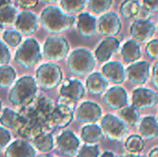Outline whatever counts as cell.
Returning a JSON list of instances; mask_svg holds the SVG:
<instances>
[{"mask_svg":"<svg viewBox=\"0 0 158 157\" xmlns=\"http://www.w3.org/2000/svg\"><path fill=\"white\" fill-rule=\"evenodd\" d=\"M40 23L49 33L59 34L69 30L76 22V17L66 13L57 6H47L40 14Z\"/></svg>","mask_w":158,"mask_h":157,"instance_id":"1","label":"cell"},{"mask_svg":"<svg viewBox=\"0 0 158 157\" xmlns=\"http://www.w3.org/2000/svg\"><path fill=\"white\" fill-rule=\"evenodd\" d=\"M38 90V84L31 76L20 78L8 94V100L15 105H25L32 101Z\"/></svg>","mask_w":158,"mask_h":157,"instance_id":"2","label":"cell"},{"mask_svg":"<svg viewBox=\"0 0 158 157\" xmlns=\"http://www.w3.org/2000/svg\"><path fill=\"white\" fill-rule=\"evenodd\" d=\"M95 66V56L86 48H77L70 53L68 58V67L70 73L76 77H84L90 74Z\"/></svg>","mask_w":158,"mask_h":157,"instance_id":"3","label":"cell"},{"mask_svg":"<svg viewBox=\"0 0 158 157\" xmlns=\"http://www.w3.org/2000/svg\"><path fill=\"white\" fill-rule=\"evenodd\" d=\"M43 57L39 42L34 38H27L18 47L15 61L24 68H30L38 64Z\"/></svg>","mask_w":158,"mask_h":157,"instance_id":"4","label":"cell"},{"mask_svg":"<svg viewBox=\"0 0 158 157\" xmlns=\"http://www.w3.org/2000/svg\"><path fill=\"white\" fill-rule=\"evenodd\" d=\"M62 70L55 63H44L36 70V81L39 86L45 90L56 88L62 81Z\"/></svg>","mask_w":158,"mask_h":157,"instance_id":"5","label":"cell"},{"mask_svg":"<svg viewBox=\"0 0 158 157\" xmlns=\"http://www.w3.org/2000/svg\"><path fill=\"white\" fill-rule=\"evenodd\" d=\"M68 40L59 34H53L46 38L44 43V56L51 61L63 60L69 52Z\"/></svg>","mask_w":158,"mask_h":157,"instance_id":"6","label":"cell"},{"mask_svg":"<svg viewBox=\"0 0 158 157\" xmlns=\"http://www.w3.org/2000/svg\"><path fill=\"white\" fill-rule=\"evenodd\" d=\"M74 102L61 96L57 106L51 113V124L58 129L67 127L73 119Z\"/></svg>","mask_w":158,"mask_h":157,"instance_id":"7","label":"cell"},{"mask_svg":"<svg viewBox=\"0 0 158 157\" xmlns=\"http://www.w3.org/2000/svg\"><path fill=\"white\" fill-rule=\"evenodd\" d=\"M122 28V22L118 13L107 11L97 19V31L104 37H115Z\"/></svg>","mask_w":158,"mask_h":157,"instance_id":"8","label":"cell"},{"mask_svg":"<svg viewBox=\"0 0 158 157\" xmlns=\"http://www.w3.org/2000/svg\"><path fill=\"white\" fill-rule=\"evenodd\" d=\"M118 12L126 19H151L153 13L138 0H123L118 7Z\"/></svg>","mask_w":158,"mask_h":157,"instance_id":"9","label":"cell"},{"mask_svg":"<svg viewBox=\"0 0 158 157\" xmlns=\"http://www.w3.org/2000/svg\"><path fill=\"white\" fill-rule=\"evenodd\" d=\"M102 130L112 141H120L128 132L127 125L113 115H106L101 122Z\"/></svg>","mask_w":158,"mask_h":157,"instance_id":"10","label":"cell"},{"mask_svg":"<svg viewBox=\"0 0 158 157\" xmlns=\"http://www.w3.org/2000/svg\"><path fill=\"white\" fill-rule=\"evenodd\" d=\"M156 31V24L151 19H138L134 20L130 28L132 39L139 43H144L154 36Z\"/></svg>","mask_w":158,"mask_h":157,"instance_id":"11","label":"cell"},{"mask_svg":"<svg viewBox=\"0 0 158 157\" xmlns=\"http://www.w3.org/2000/svg\"><path fill=\"white\" fill-rule=\"evenodd\" d=\"M39 24L40 19L35 13L30 10H23L19 12L15 23V27L19 32L29 36L37 31Z\"/></svg>","mask_w":158,"mask_h":157,"instance_id":"12","label":"cell"},{"mask_svg":"<svg viewBox=\"0 0 158 157\" xmlns=\"http://www.w3.org/2000/svg\"><path fill=\"white\" fill-rule=\"evenodd\" d=\"M57 149L64 156L73 157L77 155L80 147V141L70 130L63 131L56 140Z\"/></svg>","mask_w":158,"mask_h":157,"instance_id":"13","label":"cell"},{"mask_svg":"<svg viewBox=\"0 0 158 157\" xmlns=\"http://www.w3.org/2000/svg\"><path fill=\"white\" fill-rule=\"evenodd\" d=\"M158 103V93L147 88H138L132 93V106L136 109H146Z\"/></svg>","mask_w":158,"mask_h":157,"instance_id":"14","label":"cell"},{"mask_svg":"<svg viewBox=\"0 0 158 157\" xmlns=\"http://www.w3.org/2000/svg\"><path fill=\"white\" fill-rule=\"evenodd\" d=\"M76 25L81 36L92 37L97 31V18L90 12H81L76 17Z\"/></svg>","mask_w":158,"mask_h":157,"instance_id":"15","label":"cell"},{"mask_svg":"<svg viewBox=\"0 0 158 157\" xmlns=\"http://www.w3.org/2000/svg\"><path fill=\"white\" fill-rule=\"evenodd\" d=\"M101 107L94 102H84L77 109L76 118L81 123H94L101 118Z\"/></svg>","mask_w":158,"mask_h":157,"instance_id":"16","label":"cell"},{"mask_svg":"<svg viewBox=\"0 0 158 157\" xmlns=\"http://www.w3.org/2000/svg\"><path fill=\"white\" fill-rule=\"evenodd\" d=\"M126 73L134 84H143L149 79L150 64L146 61L135 62L128 67Z\"/></svg>","mask_w":158,"mask_h":157,"instance_id":"17","label":"cell"},{"mask_svg":"<svg viewBox=\"0 0 158 157\" xmlns=\"http://www.w3.org/2000/svg\"><path fill=\"white\" fill-rule=\"evenodd\" d=\"M120 46L118 39L116 37H106L101 41L95 49L94 56L100 62H106L111 56L116 53Z\"/></svg>","mask_w":158,"mask_h":157,"instance_id":"18","label":"cell"},{"mask_svg":"<svg viewBox=\"0 0 158 157\" xmlns=\"http://www.w3.org/2000/svg\"><path fill=\"white\" fill-rule=\"evenodd\" d=\"M84 94V86L78 80L68 79L62 83V86L60 88V95L71 100L74 103L81 100Z\"/></svg>","mask_w":158,"mask_h":157,"instance_id":"19","label":"cell"},{"mask_svg":"<svg viewBox=\"0 0 158 157\" xmlns=\"http://www.w3.org/2000/svg\"><path fill=\"white\" fill-rule=\"evenodd\" d=\"M5 155L6 157H35L36 151L29 142L19 139L7 146Z\"/></svg>","mask_w":158,"mask_h":157,"instance_id":"20","label":"cell"},{"mask_svg":"<svg viewBox=\"0 0 158 157\" xmlns=\"http://www.w3.org/2000/svg\"><path fill=\"white\" fill-rule=\"evenodd\" d=\"M104 102L112 109H121L127 105V93L124 88L115 86L106 92L104 96Z\"/></svg>","mask_w":158,"mask_h":157,"instance_id":"21","label":"cell"},{"mask_svg":"<svg viewBox=\"0 0 158 157\" xmlns=\"http://www.w3.org/2000/svg\"><path fill=\"white\" fill-rule=\"evenodd\" d=\"M102 70L106 80H108L109 81L115 84H119L123 82L125 80L126 71L123 66L118 62H116V61L108 62L103 67Z\"/></svg>","mask_w":158,"mask_h":157,"instance_id":"22","label":"cell"},{"mask_svg":"<svg viewBox=\"0 0 158 157\" xmlns=\"http://www.w3.org/2000/svg\"><path fill=\"white\" fill-rule=\"evenodd\" d=\"M121 55L126 63H132L141 57L140 43L134 39L127 40L121 47Z\"/></svg>","mask_w":158,"mask_h":157,"instance_id":"23","label":"cell"},{"mask_svg":"<svg viewBox=\"0 0 158 157\" xmlns=\"http://www.w3.org/2000/svg\"><path fill=\"white\" fill-rule=\"evenodd\" d=\"M108 86V81L106 78L101 73L94 72L92 73L86 81V87L90 93L100 94L106 90Z\"/></svg>","mask_w":158,"mask_h":157,"instance_id":"24","label":"cell"},{"mask_svg":"<svg viewBox=\"0 0 158 157\" xmlns=\"http://www.w3.org/2000/svg\"><path fill=\"white\" fill-rule=\"evenodd\" d=\"M19 12L14 4H7L0 7V25L4 27H11L15 25Z\"/></svg>","mask_w":158,"mask_h":157,"instance_id":"25","label":"cell"},{"mask_svg":"<svg viewBox=\"0 0 158 157\" xmlns=\"http://www.w3.org/2000/svg\"><path fill=\"white\" fill-rule=\"evenodd\" d=\"M140 132L145 139H155L158 136V121L153 117H145L140 124Z\"/></svg>","mask_w":158,"mask_h":157,"instance_id":"26","label":"cell"},{"mask_svg":"<svg viewBox=\"0 0 158 157\" xmlns=\"http://www.w3.org/2000/svg\"><path fill=\"white\" fill-rule=\"evenodd\" d=\"M103 130L97 125H87L81 130V138L87 143L93 144L103 140Z\"/></svg>","mask_w":158,"mask_h":157,"instance_id":"27","label":"cell"},{"mask_svg":"<svg viewBox=\"0 0 158 157\" xmlns=\"http://www.w3.org/2000/svg\"><path fill=\"white\" fill-rule=\"evenodd\" d=\"M20 122V116L9 108H5L0 117V124L6 129H15Z\"/></svg>","mask_w":158,"mask_h":157,"instance_id":"28","label":"cell"},{"mask_svg":"<svg viewBox=\"0 0 158 157\" xmlns=\"http://www.w3.org/2000/svg\"><path fill=\"white\" fill-rule=\"evenodd\" d=\"M122 121L131 127L136 126L140 121V116L136 108L133 106H125L121 108L118 112Z\"/></svg>","mask_w":158,"mask_h":157,"instance_id":"29","label":"cell"},{"mask_svg":"<svg viewBox=\"0 0 158 157\" xmlns=\"http://www.w3.org/2000/svg\"><path fill=\"white\" fill-rule=\"evenodd\" d=\"M87 2L88 0H59L60 7L69 15L80 14L86 6Z\"/></svg>","mask_w":158,"mask_h":157,"instance_id":"30","label":"cell"},{"mask_svg":"<svg viewBox=\"0 0 158 157\" xmlns=\"http://www.w3.org/2000/svg\"><path fill=\"white\" fill-rule=\"evenodd\" d=\"M16 71L11 66H0V88L9 87L16 80Z\"/></svg>","mask_w":158,"mask_h":157,"instance_id":"31","label":"cell"},{"mask_svg":"<svg viewBox=\"0 0 158 157\" xmlns=\"http://www.w3.org/2000/svg\"><path fill=\"white\" fill-rule=\"evenodd\" d=\"M114 0H88V8L96 15H102L107 12Z\"/></svg>","mask_w":158,"mask_h":157,"instance_id":"32","label":"cell"},{"mask_svg":"<svg viewBox=\"0 0 158 157\" xmlns=\"http://www.w3.org/2000/svg\"><path fill=\"white\" fill-rule=\"evenodd\" d=\"M34 146L42 153H48L54 147V140L51 134H42L33 141Z\"/></svg>","mask_w":158,"mask_h":157,"instance_id":"33","label":"cell"},{"mask_svg":"<svg viewBox=\"0 0 158 157\" xmlns=\"http://www.w3.org/2000/svg\"><path fill=\"white\" fill-rule=\"evenodd\" d=\"M125 147L131 154H139L144 147V142L141 136L131 135L128 138Z\"/></svg>","mask_w":158,"mask_h":157,"instance_id":"34","label":"cell"},{"mask_svg":"<svg viewBox=\"0 0 158 157\" xmlns=\"http://www.w3.org/2000/svg\"><path fill=\"white\" fill-rule=\"evenodd\" d=\"M3 40L7 45L11 47H17L22 43V35L17 30L8 29L3 32Z\"/></svg>","mask_w":158,"mask_h":157,"instance_id":"35","label":"cell"},{"mask_svg":"<svg viewBox=\"0 0 158 157\" xmlns=\"http://www.w3.org/2000/svg\"><path fill=\"white\" fill-rule=\"evenodd\" d=\"M99 149L97 145H89L85 144L78 152L77 157H98Z\"/></svg>","mask_w":158,"mask_h":157,"instance_id":"36","label":"cell"},{"mask_svg":"<svg viewBox=\"0 0 158 157\" xmlns=\"http://www.w3.org/2000/svg\"><path fill=\"white\" fill-rule=\"evenodd\" d=\"M10 58L11 55L6 43L0 40V64L7 65V63L10 61Z\"/></svg>","mask_w":158,"mask_h":157,"instance_id":"37","label":"cell"},{"mask_svg":"<svg viewBox=\"0 0 158 157\" xmlns=\"http://www.w3.org/2000/svg\"><path fill=\"white\" fill-rule=\"evenodd\" d=\"M146 53L151 59H158V39L149 41L146 45Z\"/></svg>","mask_w":158,"mask_h":157,"instance_id":"38","label":"cell"},{"mask_svg":"<svg viewBox=\"0 0 158 157\" xmlns=\"http://www.w3.org/2000/svg\"><path fill=\"white\" fill-rule=\"evenodd\" d=\"M11 140L10 132L4 127H0V152L6 147Z\"/></svg>","mask_w":158,"mask_h":157,"instance_id":"39","label":"cell"},{"mask_svg":"<svg viewBox=\"0 0 158 157\" xmlns=\"http://www.w3.org/2000/svg\"><path fill=\"white\" fill-rule=\"evenodd\" d=\"M39 0H15L16 5L24 9V10H30L33 7H35L38 4Z\"/></svg>","mask_w":158,"mask_h":157,"instance_id":"40","label":"cell"},{"mask_svg":"<svg viewBox=\"0 0 158 157\" xmlns=\"http://www.w3.org/2000/svg\"><path fill=\"white\" fill-rule=\"evenodd\" d=\"M142 4L152 13L158 12V0H143Z\"/></svg>","mask_w":158,"mask_h":157,"instance_id":"41","label":"cell"},{"mask_svg":"<svg viewBox=\"0 0 158 157\" xmlns=\"http://www.w3.org/2000/svg\"><path fill=\"white\" fill-rule=\"evenodd\" d=\"M153 83L155 85V87L156 88L158 91V61L155 64L154 68H153Z\"/></svg>","mask_w":158,"mask_h":157,"instance_id":"42","label":"cell"},{"mask_svg":"<svg viewBox=\"0 0 158 157\" xmlns=\"http://www.w3.org/2000/svg\"><path fill=\"white\" fill-rule=\"evenodd\" d=\"M39 1L42 2L43 4L50 5V6H52V5H54V4H56L57 2V0H39Z\"/></svg>","mask_w":158,"mask_h":157,"instance_id":"43","label":"cell"},{"mask_svg":"<svg viewBox=\"0 0 158 157\" xmlns=\"http://www.w3.org/2000/svg\"><path fill=\"white\" fill-rule=\"evenodd\" d=\"M148 157H158V148L153 149V150L149 153Z\"/></svg>","mask_w":158,"mask_h":157,"instance_id":"44","label":"cell"},{"mask_svg":"<svg viewBox=\"0 0 158 157\" xmlns=\"http://www.w3.org/2000/svg\"><path fill=\"white\" fill-rule=\"evenodd\" d=\"M7 4H11V0H0V7Z\"/></svg>","mask_w":158,"mask_h":157,"instance_id":"45","label":"cell"},{"mask_svg":"<svg viewBox=\"0 0 158 157\" xmlns=\"http://www.w3.org/2000/svg\"><path fill=\"white\" fill-rule=\"evenodd\" d=\"M121 157H143L142 155H138V154H129V155H125Z\"/></svg>","mask_w":158,"mask_h":157,"instance_id":"46","label":"cell"},{"mask_svg":"<svg viewBox=\"0 0 158 157\" xmlns=\"http://www.w3.org/2000/svg\"><path fill=\"white\" fill-rule=\"evenodd\" d=\"M102 157H114V155H113V154H112V153H110V152H106V153H105V154L102 155Z\"/></svg>","mask_w":158,"mask_h":157,"instance_id":"47","label":"cell"},{"mask_svg":"<svg viewBox=\"0 0 158 157\" xmlns=\"http://www.w3.org/2000/svg\"><path fill=\"white\" fill-rule=\"evenodd\" d=\"M2 31H3V27H2V26L0 25V33L2 32Z\"/></svg>","mask_w":158,"mask_h":157,"instance_id":"48","label":"cell"},{"mask_svg":"<svg viewBox=\"0 0 158 157\" xmlns=\"http://www.w3.org/2000/svg\"><path fill=\"white\" fill-rule=\"evenodd\" d=\"M40 157H52V156H50V155H42V156H40Z\"/></svg>","mask_w":158,"mask_h":157,"instance_id":"49","label":"cell"},{"mask_svg":"<svg viewBox=\"0 0 158 157\" xmlns=\"http://www.w3.org/2000/svg\"><path fill=\"white\" fill-rule=\"evenodd\" d=\"M1 107H2V105H1V102H0V112H1Z\"/></svg>","mask_w":158,"mask_h":157,"instance_id":"50","label":"cell"}]
</instances>
